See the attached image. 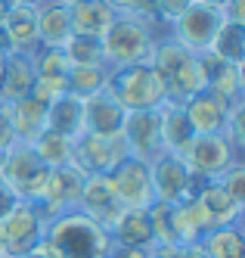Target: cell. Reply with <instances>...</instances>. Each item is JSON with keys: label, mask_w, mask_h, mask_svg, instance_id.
Segmentation results:
<instances>
[{"label": "cell", "mask_w": 245, "mask_h": 258, "mask_svg": "<svg viewBox=\"0 0 245 258\" xmlns=\"http://www.w3.org/2000/svg\"><path fill=\"white\" fill-rule=\"evenodd\" d=\"M4 72H7V53H0V84H4Z\"/></svg>", "instance_id": "obj_45"}, {"label": "cell", "mask_w": 245, "mask_h": 258, "mask_svg": "<svg viewBox=\"0 0 245 258\" xmlns=\"http://www.w3.org/2000/svg\"><path fill=\"white\" fill-rule=\"evenodd\" d=\"M37 13V41L41 47H62L71 38V16L59 0H44Z\"/></svg>", "instance_id": "obj_20"}, {"label": "cell", "mask_w": 245, "mask_h": 258, "mask_svg": "<svg viewBox=\"0 0 245 258\" xmlns=\"http://www.w3.org/2000/svg\"><path fill=\"white\" fill-rule=\"evenodd\" d=\"M106 90L118 100V106L124 112H149V109H158L168 94L165 84L155 75V69L149 62H137V66H121L109 72Z\"/></svg>", "instance_id": "obj_4"}, {"label": "cell", "mask_w": 245, "mask_h": 258, "mask_svg": "<svg viewBox=\"0 0 245 258\" xmlns=\"http://www.w3.org/2000/svg\"><path fill=\"white\" fill-rule=\"evenodd\" d=\"M109 183L115 190L118 202L124 209H149L155 202L152 193V174H149V162H140L134 156H127L124 162H118L109 174Z\"/></svg>", "instance_id": "obj_9"}, {"label": "cell", "mask_w": 245, "mask_h": 258, "mask_svg": "<svg viewBox=\"0 0 245 258\" xmlns=\"http://www.w3.org/2000/svg\"><path fill=\"white\" fill-rule=\"evenodd\" d=\"M130 153H127V143H124L121 134L103 137V134H87L84 131L78 140L71 143V165L84 177H90V174H109Z\"/></svg>", "instance_id": "obj_8"}, {"label": "cell", "mask_w": 245, "mask_h": 258, "mask_svg": "<svg viewBox=\"0 0 245 258\" xmlns=\"http://www.w3.org/2000/svg\"><path fill=\"white\" fill-rule=\"evenodd\" d=\"M180 159L186 162L190 171L205 174L208 180H217L233 162H239V153L230 146V140L223 134H199L190 140V146L183 150Z\"/></svg>", "instance_id": "obj_10"}, {"label": "cell", "mask_w": 245, "mask_h": 258, "mask_svg": "<svg viewBox=\"0 0 245 258\" xmlns=\"http://www.w3.org/2000/svg\"><path fill=\"white\" fill-rule=\"evenodd\" d=\"M109 66H71L68 72V94L74 97H90L106 87L109 81Z\"/></svg>", "instance_id": "obj_32"}, {"label": "cell", "mask_w": 245, "mask_h": 258, "mask_svg": "<svg viewBox=\"0 0 245 258\" xmlns=\"http://www.w3.org/2000/svg\"><path fill=\"white\" fill-rule=\"evenodd\" d=\"M81 187H84V174L74 168L71 162L62 165V168H47L44 187H41V193H37V199L28 202V206H34V212L44 221H53L56 215L78 209Z\"/></svg>", "instance_id": "obj_5"}, {"label": "cell", "mask_w": 245, "mask_h": 258, "mask_svg": "<svg viewBox=\"0 0 245 258\" xmlns=\"http://www.w3.org/2000/svg\"><path fill=\"white\" fill-rule=\"evenodd\" d=\"M220 62L227 66H242L245 62V25H233V22H220L214 41L208 47Z\"/></svg>", "instance_id": "obj_28"}, {"label": "cell", "mask_w": 245, "mask_h": 258, "mask_svg": "<svg viewBox=\"0 0 245 258\" xmlns=\"http://www.w3.org/2000/svg\"><path fill=\"white\" fill-rule=\"evenodd\" d=\"M84 100V131L87 134H103V137H115L121 134V127L127 121V112L118 106V100L109 94V90H97Z\"/></svg>", "instance_id": "obj_15"}, {"label": "cell", "mask_w": 245, "mask_h": 258, "mask_svg": "<svg viewBox=\"0 0 245 258\" xmlns=\"http://www.w3.org/2000/svg\"><path fill=\"white\" fill-rule=\"evenodd\" d=\"M62 53L68 56L71 66H106L103 44H100V38H90V34H71L62 44Z\"/></svg>", "instance_id": "obj_33"}, {"label": "cell", "mask_w": 245, "mask_h": 258, "mask_svg": "<svg viewBox=\"0 0 245 258\" xmlns=\"http://www.w3.org/2000/svg\"><path fill=\"white\" fill-rule=\"evenodd\" d=\"M121 137L127 143V153L140 162H155L161 156V127H158V109L149 112H127L121 127Z\"/></svg>", "instance_id": "obj_13"}, {"label": "cell", "mask_w": 245, "mask_h": 258, "mask_svg": "<svg viewBox=\"0 0 245 258\" xmlns=\"http://www.w3.org/2000/svg\"><path fill=\"white\" fill-rule=\"evenodd\" d=\"M34 84V66L28 53H10L7 56V72L4 84H0V103H16L28 97V90Z\"/></svg>", "instance_id": "obj_26"}, {"label": "cell", "mask_w": 245, "mask_h": 258, "mask_svg": "<svg viewBox=\"0 0 245 258\" xmlns=\"http://www.w3.org/2000/svg\"><path fill=\"white\" fill-rule=\"evenodd\" d=\"M149 66H152L155 75L161 78L168 103H186L190 97L202 94V90L208 87V75H205L199 56L190 53V50H183L171 38H158L155 41Z\"/></svg>", "instance_id": "obj_1"}, {"label": "cell", "mask_w": 245, "mask_h": 258, "mask_svg": "<svg viewBox=\"0 0 245 258\" xmlns=\"http://www.w3.org/2000/svg\"><path fill=\"white\" fill-rule=\"evenodd\" d=\"M7 38H10V50L13 53H31L41 47L37 41V13L34 7H10V13L0 19Z\"/></svg>", "instance_id": "obj_17"}, {"label": "cell", "mask_w": 245, "mask_h": 258, "mask_svg": "<svg viewBox=\"0 0 245 258\" xmlns=\"http://www.w3.org/2000/svg\"><path fill=\"white\" fill-rule=\"evenodd\" d=\"M44 239L59 252V258H109L112 246H115L109 230H103L97 221H90L78 209L47 221Z\"/></svg>", "instance_id": "obj_2"}, {"label": "cell", "mask_w": 245, "mask_h": 258, "mask_svg": "<svg viewBox=\"0 0 245 258\" xmlns=\"http://www.w3.org/2000/svg\"><path fill=\"white\" fill-rule=\"evenodd\" d=\"M47 221L34 212V206L19 202L13 212L0 218V255L4 258H22L44 239Z\"/></svg>", "instance_id": "obj_7"}, {"label": "cell", "mask_w": 245, "mask_h": 258, "mask_svg": "<svg viewBox=\"0 0 245 258\" xmlns=\"http://www.w3.org/2000/svg\"><path fill=\"white\" fill-rule=\"evenodd\" d=\"M19 202H22V199H19V196L10 190V183H7L4 177H0V218H4L7 212H13V209L19 206Z\"/></svg>", "instance_id": "obj_40"}, {"label": "cell", "mask_w": 245, "mask_h": 258, "mask_svg": "<svg viewBox=\"0 0 245 258\" xmlns=\"http://www.w3.org/2000/svg\"><path fill=\"white\" fill-rule=\"evenodd\" d=\"M158 127H161V153H171V156H183V150L196 137L190 121L183 115L180 103H168L165 100L158 106Z\"/></svg>", "instance_id": "obj_18"}, {"label": "cell", "mask_w": 245, "mask_h": 258, "mask_svg": "<svg viewBox=\"0 0 245 258\" xmlns=\"http://www.w3.org/2000/svg\"><path fill=\"white\" fill-rule=\"evenodd\" d=\"M59 4H65V7H74V4H81V0H59Z\"/></svg>", "instance_id": "obj_47"}, {"label": "cell", "mask_w": 245, "mask_h": 258, "mask_svg": "<svg viewBox=\"0 0 245 258\" xmlns=\"http://www.w3.org/2000/svg\"><path fill=\"white\" fill-rule=\"evenodd\" d=\"M223 22H233V25H245V0H227L220 10Z\"/></svg>", "instance_id": "obj_39"}, {"label": "cell", "mask_w": 245, "mask_h": 258, "mask_svg": "<svg viewBox=\"0 0 245 258\" xmlns=\"http://www.w3.org/2000/svg\"><path fill=\"white\" fill-rule=\"evenodd\" d=\"M47 131L62 134L68 140H78L84 134V100L65 94L47 106Z\"/></svg>", "instance_id": "obj_21"}, {"label": "cell", "mask_w": 245, "mask_h": 258, "mask_svg": "<svg viewBox=\"0 0 245 258\" xmlns=\"http://www.w3.org/2000/svg\"><path fill=\"white\" fill-rule=\"evenodd\" d=\"M31 66H34V78H53V81H68L71 62L62 53V47H37L31 53Z\"/></svg>", "instance_id": "obj_30"}, {"label": "cell", "mask_w": 245, "mask_h": 258, "mask_svg": "<svg viewBox=\"0 0 245 258\" xmlns=\"http://www.w3.org/2000/svg\"><path fill=\"white\" fill-rule=\"evenodd\" d=\"M115 246H152V221H149V209H124L118 221L109 230Z\"/></svg>", "instance_id": "obj_24"}, {"label": "cell", "mask_w": 245, "mask_h": 258, "mask_svg": "<svg viewBox=\"0 0 245 258\" xmlns=\"http://www.w3.org/2000/svg\"><path fill=\"white\" fill-rule=\"evenodd\" d=\"M0 258H4V255H0Z\"/></svg>", "instance_id": "obj_48"}, {"label": "cell", "mask_w": 245, "mask_h": 258, "mask_svg": "<svg viewBox=\"0 0 245 258\" xmlns=\"http://www.w3.org/2000/svg\"><path fill=\"white\" fill-rule=\"evenodd\" d=\"M155 34L149 25H143L140 19L127 13H118L115 22L106 28V34L100 38L103 44V59L109 69H121V66H137V62H149L155 50Z\"/></svg>", "instance_id": "obj_3"}, {"label": "cell", "mask_w": 245, "mask_h": 258, "mask_svg": "<svg viewBox=\"0 0 245 258\" xmlns=\"http://www.w3.org/2000/svg\"><path fill=\"white\" fill-rule=\"evenodd\" d=\"M71 143H74V140H68V137H62V134L44 131L41 137H37L34 143H28V146L37 153V159H41L47 168H62V165L71 162Z\"/></svg>", "instance_id": "obj_31"}, {"label": "cell", "mask_w": 245, "mask_h": 258, "mask_svg": "<svg viewBox=\"0 0 245 258\" xmlns=\"http://www.w3.org/2000/svg\"><path fill=\"white\" fill-rule=\"evenodd\" d=\"M109 258H149V246H112Z\"/></svg>", "instance_id": "obj_41"}, {"label": "cell", "mask_w": 245, "mask_h": 258, "mask_svg": "<svg viewBox=\"0 0 245 258\" xmlns=\"http://www.w3.org/2000/svg\"><path fill=\"white\" fill-rule=\"evenodd\" d=\"M0 177L10 183V190L22 202H34L44 187L47 165L37 159V153L28 143H13L10 153L0 159Z\"/></svg>", "instance_id": "obj_6"}, {"label": "cell", "mask_w": 245, "mask_h": 258, "mask_svg": "<svg viewBox=\"0 0 245 258\" xmlns=\"http://www.w3.org/2000/svg\"><path fill=\"white\" fill-rule=\"evenodd\" d=\"M196 202L202 206V215H205V221H208V227H211V230H214V227H230L233 221L242 215V202L233 199L217 180H211L208 187L199 193Z\"/></svg>", "instance_id": "obj_22"}, {"label": "cell", "mask_w": 245, "mask_h": 258, "mask_svg": "<svg viewBox=\"0 0 245 258\" xmlns=\"http://www.w3.org/2000/svg\"><path fill=\"white\" fill-rule=\"evenodd\" d=\"M193 4H199V7H211V10H223V4H227V0H193Z\"/></svg>", "instance_id": "obj_44"}, {"label": "cell", "mask_w": 245, "mask_h": 258, "mask_svg": "<svg viewBox=\"0 0 245 258\" xmlns=\"http://www.w3.org/2000/svg\"><path fill=\"white\" fill-rule=\"evenodd\" d=\"M103 4H109L115 13H127L130 10V0H103Z\"/></svg>", "instance_id": "obj_43"}, {"label": "cell", "mask_w": 245, "mask_h": 258, "mask_svg": "<svg viewBox=\"0 0 245 258\" xmlns=\"http://www.w3.org/2000/svg\"><path fill=\"white\" fill-rule=\"evenodd\" d=\"M199 249H202L205 258H245V239L233 224L230 227H214L202 236Z\"/></svg>", "instance_id": "obj_27"}, {"label": "cell", "mask_w": 245, "mask_h": 258, "mask_svg": "<svg viewBox=\"0 0 245 258\" xmlns=\"http://www.w3.org/2000/svg\"><path fill=\"white\" fill-rule=\"evenodd\" d=\"M149 258H205L199 246H161L152 243L149 246Z\"/></svg>", "instance_id": "obj_36"}, {"label": "cell", "mask_w": 245, "mask_h": 258, "mask_svg": "<svg viewBox=\"0 0 245 258\" xmlns=\"http://www.w3.org/2000/svg\"><path fill=\"white\" fill-rule=\"evenodd\" d=\"M171 221H174V243L177 246H199L202 236L208 233V221L202 215V206L196 199H180L171 206Z\"/></svg>", "instance_id": "obj_23"}, {"label": "cell", "mask_w": 245, "mask_h": 258, "mask_svg": "<svg viewBox=\"0 0 245 258\" xmlns=\"http://www.w3.org/2000/svg\"><path fill=\"white\" fill-rule=\"evenodd\" d=\"M190 7L193 0H158V22L171 28V22H177Z\"/></svg>", "instance_id": "obj_37"}, {"label": "cell", "mask_w": 245, "mask_h": 258, "mask_svg": "<svg viewBox=\"0 0 245 258\" xmlns=\"http://www.w3.org/2000/svg\"><path fill=\"white\" fill-rule=\"evenodd\" d=\"M10 106V121H13V134L16 143H34L47 131V106L37 103L34 97H22Z\"/></svg>", "instance_id": "obj_19"}, {"label": "cell", "mask_w": 245, "mask_h": 258, "mask_svg": "<svg viewBox=\"0 0 245 258\" xmlns=\"http://www.w3.org/2000/svg\"><path fill=\"white\" fill-rule=\"evenodd\" d=\"M78 212L87 215L90 221H97L103 230H112V224L118 221L124 206L118 202V196L112 190L106 174H90V177H84V187H81V196H78Z\"/></svg>", "instance_id": "obj_12"}, {"label": "cell", "mask_w": 245, "mask_h": 258, "mask_svg": "<svg viewBox=\"0 0 245 258\" xmlns=\"http://www.w3.org/2000/svg\"><path fill=\"white\" fill-rule=\"evenodd\" d=\"M71 16V34H90V38H103L106 28L115 22V10L103 0H81V4L68 7Z\"/></svg>", "instance_id": "obj_25"}, {"label": "cell", "mask_w": 245, "mask_h": 258, "mask_svg": "<svg viewBox=\"0 0 245 258\" xmlns=\"http://www.w3.org/2000/svg\"><path fill=\"white\" fill-rule=\"evenodd\" d=\"M149 174H152V193L155 202H168L174 206L186 196V180H190V168L180 156L161 153L155 162H149Z\"/></svg>", "instance_id": "obj_14"}, {"label": "cell", "mask_w": 245, "mask_h": 258, "mask_svg": "<svg viewBox=\"0 0 245 258\" xmlns=\"http://www.w3.org/2000/svg\"><path fill=\"white\" fill-rule=\"evenodd\" d=\"M183 106V115L186 121H190L193 134H223V124H227V115H230V106L217 100L214 94H208V90H202V94L190 97Z\"/></svg>", "instance_id": "obj_16"}, {"label": "cell", "mask_w": 245, "mask_h": 258, "mask_svg": "<svg viewBox=\"0 0 245 258\" xmlns=\"http://www.w3.org/2000/svg\"><path fill=\"white\" fill-rule=\"evenodd\" d=\"M217 183H220V187L227 190L233 199H239L242 206H245V165H242V162H233L230 168L217 177Z\"/></svg>", "instance_id": "obj_35"}, {"label": "cell", "mask_w": 245, "mask_h": 258, "mask_svg": "<svg viewBox=\"0 0 245 258\" xmlns=\"http://www.w3.org/2000/svg\"><path fill=\"white\" fill-rule=\"evenodd\" d=\"M22 258H59V252H56V249L47 243V239H41V243H37L28 255H22Z\"/></svg>", "instance_id": "obj_42"}, {"label": "cell", "mask_w": 245, "mask_h": 258, "mask_svg": "<svg viewBox=\"0 0 245 258\" xmlns=\"http://www.w3.org/2000/svg\"><path fill=\"white\" fill-rule=\"evenodd\" d=\"M208 94H214L217 100H223L230 109L242 103V66H227L223 62L214 75H208Z\"/></svg>", "instance_id": "obj_29"}, {"label": "cell", "mask_w": 245, "mask_h": 258, "mask_svg": "<svg viewBox=\"0 0 245 258\" xmlns=\"http://www.w3.org/2000/svg\"><path fill=\"white\" fill-rule=\"evenodd\" d=\"M65 94H68V81H53V78H34V84L28 90V97H34L44 106H50L53 100H59Z\"/></svg>", "instance_id": "obj_34"}, {"label": "cell", "mask_w": 245, "mask_h": 258, "mask_svg": "<svg viewBox=\"0 0 245 258\" xmlns=\"http://www.w3.org/2000/svg\"><path fill=\"white\" fill-rule=\"evenodd\" d=\"M10 7H13V4H10V0H0V19H4V16L10 13Z\"/></svg>", "instance_id": "obj_46"}, {"label": "cell", "mask_w": 245, "mask_h": 258, "mask_svg": "<svg viewBox=\"0 0 245 258\" xmlns=\"http://www.w3.org/2000/svg\"><path fill=\"white\" fill-rule=\"evenodd\" d=\"M13 143H16V134H13V121H10V106L0 103V159L10 153Z\"/></svg>", "instance_id": "obj_38"}, {"label": "cell", "mask_w": 245, "mask_h": 258, "mask_svg": "<svg viewBox=\"0 0 245 258\" xmlns=\"http://www.w3.org/2000/svg\"><path fill=\"white\" fill-rule=\"evenodd\" d=\"M223 22V16L220 10H211V7H199L193 4L190 10H186L177 22H171V28H168V38L177 41L183 50H190V53H205L211 47L214 41V34Z\"/></svg>", "instance_id": "obj_11"}]
</instances>
